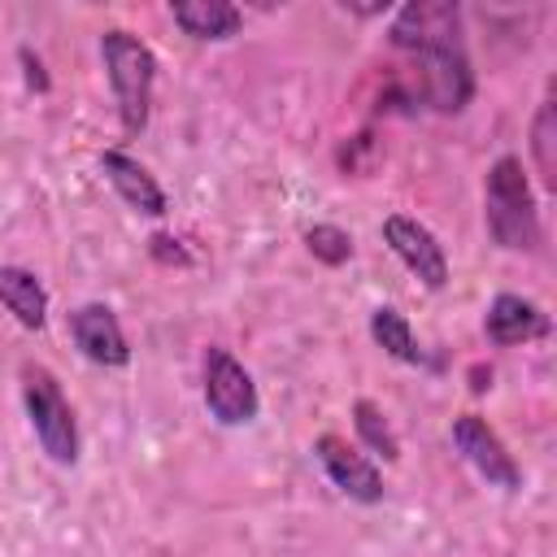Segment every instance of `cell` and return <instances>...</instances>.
Here are the masks:
<instances>
[{"label":"cell","mask_w":557,"mask_h":557,"mask_svg":"<svg viewBox=\"0 0 557 557\" xmlns=\"http://www.w3.org/2000/svg\"><path fill=\"white\" fill-rule=\"evenodd\" d=\"M392 48L418 61V96L435 113H461L474 96V70L461 44V9L448 0H409L387 26Z\"/></svg>","instance_id":"1"},{"label":"cell","mask_w":557,"mask_h":557,"mask_svg":"<svg viewBox=\"0 0 557 557\" xmlns=\"http://www.w3.org/2000/svg\"><path fill=\"white\" fill-rule=\"evenodd\" d=\"M483 222H487V235L509 252H535L544 244L540 205H535V191H531L518 157H496V165L487 170Z\"/></svg>","instance_id":"2"},{"label":"cell","mask_w":557,"mask_h":557,"mask_svg":"<svg viewBox=\"0 0 557 557\" xmlns=\"http://www.w3.org/2000/svg\"><path fill=\"white\" fill-rule=\"evenodd\" d=\"M100 61H104V74H109V87H113V100H117V117H122V131L126 135H139L148 126V109H152V83H157V57L152 48L113 26L100 35Z\"/></svg>","instance_id":"3"},{"label":"cell","mask_w":557,"mask_h":557,"mask_svg":"<svg viewBox=\"0 0 557 557\" xmlns=\"http://www.w3.org/2000/svg\"><path fill=\"white\" fill-rule=\"evenodd\" d=\"M22 405H26L39 448L57 466H74L78 461V422H74V409L48 366H35V361L22 366Z\"/></svg>","instance_id":"4"},{"label":"cell","mask_w":557,"mask_h":557,"mask_svg":"<svg viewBox=\"0 0 557 557\" xmlns=\"http://www.w3.org/2000/svg\"><path fill=\"white\" fill-rule=\"evenodd\" d=\"M205 409L222 426H248L257 418V409H261L252 374L226 348H209L205 352Z\"/></svg>","instance_id":"5"},{"label":"cell","mask_w":557,"mask_h":557,"mask_svg":"<svg viewBox=\"0 0 557 557\" xmlns=\"http://www.w3.org/2000/svg\"><path fill=\"white\" fill-rule=\"evenodd\" d=\"M448 435H453L457 453H461L492 487H500V492H518V487H522V470H518L513 453L500 444V435H496L479 413H457Z\"/></svg>","instance_id":"6"},{"label":"cell","mask_w":557,"mask_h":557,"mask_svg":"<svg viewBox=\"0 0 557 557\" xmlns=\"http://www.w3.org/2000/svg\"><path fill=\"white\" fill-rule=\"evenodd\" d=\"M383 239L387 248L400 257V265L431 292H440L448 283V257H444V244L409 213H392L383 218Z\"/></svg>","instance_id":"7"},{"label":"cell","mask_w":557,"mask_h":557,"mask_svg":"<svg viewBox=\"0 0 557 557\" xmlns=\"http://www.w3.org/2000/svg\"><path fill=\"white\" fill-rule=\"evenodd\" d=\"M313 457H318V466L326 470V479L348 500H361V505H379L383 500V474H379V466L366 453H357L348 440H339V435L326 431V435L313 440Z\"/></svg>","instance_id":"8"},{"label":"cell","mask_w":557,"mask_h":557,"mask_svg":"<svg viewBox=\"0 0 557 557\" xmlns=\"http://www.w3.org/2000/svg\"><path fill=\"white\" fill-rule=\"evenodd\" d=\"M70 335H74L78 352H83L87 361H96V366L117 370V366L131 361L126 331H122L117 313H113L109 305H100V300H87V305H78V309L70 313Z\"/></svg>","instance_id":"9"},{"label":"cell","mask_w":557,"mask_h":557,"mask_svg":"<svg viewBox=\"0 0 557 557\" xmlns=\"http://www.w3.org/2000/svg\"><path fill=\"white\" fill-rule=\"evenodd\" d=\"M483 335L492 344H500V348H513V344H527V339H544L548 335V313L535 300L500 292L483 313Z\"/></svg>","instance_id":"10"},{"label":"cell","mask_w":557,"mask_h":557,"mask_svg":"<svg viewBox=\"0 0 557 557\" xmlns=\"http://www.w3.org/2000/svg\"><path fill=\"white\" fill-rule=\"evenodd\" d=\"M100 174H104L109 187L122 196V205H131L135 213H144V218H161V213H165V191H161V183H157L135 157L109 148V152H100Z\"/></svg>","instance_id":"11"},{"label":"cell","mask_w":557,"mask_h":557,"mask_svg":"<svg viewBox=\"0 0 557 557\" xmlns=\"http://www.w3.org/2000/svg\"><path fill=\"white\" fill-rule=\"evenodd\" d=\"M170 13L191 39H231L244 26V13L226 0H178L170 4Z\"/></svg>","instance_id":"12"},{"label":"cell","mask_w":557,"mask_h":557,"mask_svg":"<svg viewBox=\"0 0 557 557\" xmlns=\"http://www.w3.org/2000/svg\"><path fill=\"white\" fill-rule=\"evenodd\" d=\"M0 305L26 326V331H39L44 318H48V292L44 283L22 270V265H0Z\"/></svg>","instance_id":"13"},{"label":"cell","mask_w":557,"mask_h":557,"mask_svg":"<svg viewBox=\"0 0 557 557\" xmlns=\"http://www.w3.org/2000/svg\"><path fill=\"white\" fill-rule=\"evenodd\" d=\"M370 339H374L387 357H396V361H405V366H422V361H426L422 348H418V339H413L409 318H405L396 305H379V309L370 313Z\"/></svg>","instance_id":"14"},{"label":"cell","mask_w":557,"mask_h":557,"mask_svg":"<svg viewBox=\"0 0 557 557\" xmlns=\"http://www.w3.org/2000/svg\"><path fill=\"white\" fill-rule=\"evenodd\" d=\"M531 161H535V174L544 187L557 183V109L553 100H544L535 109V122H531Z\"/></svg>","instance_id":"15"},{"label":"cell","mask_w":557,"mask_h":557,"mask_svg":"<svg viewBox=\"0 0 557 557\" xmlns=\"http://www.w3.org/2000/svg\"><path fill=\"white\" fill-rule=\"evenodd\" d=\"M352 426H357L361 444H366L370 453H379L383 461H396V457H400V440H396V431L387 426V418H383L379 405L357 400V405H352Z\"/></svg>","instance_id":"16"},{"label":"cell","mask_w":557,"mask_h":557,"mask_svg":"<svg viewBox=\"0 0 557 557\" xmlns=\"http://www.w3.org/2000/svg\"><path fill=\"white\" fill-rule=\"evenodd\" d=\"M305 248L322 261V265H344L352 257V235L344 226H331V222H318L305 231Z\"/></svg>","instance_id":"17"},{"label":"cell","mask_w":557,"mask_h":557,"mask_svg":"<svg viewBox=\"0 0 557 557\" xmlns=\"http://www.w3.org/2000/svg\"><path fill=\"white\" fill-rule=\"evenodd\" d=\"M148 244H152V257H161V261H178V265H187V252L178 248V239H170V235H152Z\"/></svg>","instance_id":"18"},{"label":"cell","mask_w":557,"mask_h":557,"mask_svg":"<svg viewBox=\"0 0 557 557\" xmlns=\"http://www.w3.org/2000/svg\"><path fill=\"white\" fill-rule=\"evenodd\" d=\"M17 57H22V65H26V83H30L35 91H48V74H44V65H39V57H30V48H22Z\"/></svg>","instance_id":"19"}]
</instances>
